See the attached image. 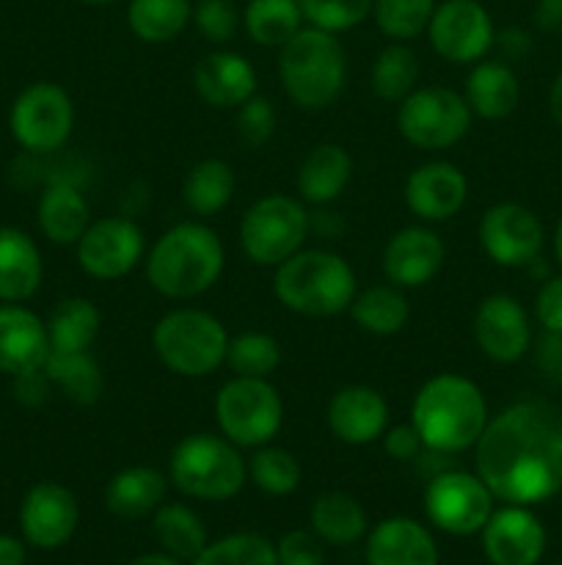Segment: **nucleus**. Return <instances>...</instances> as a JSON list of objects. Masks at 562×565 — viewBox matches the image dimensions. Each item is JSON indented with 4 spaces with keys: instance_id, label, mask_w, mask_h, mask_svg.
I'll return each mask as SVG.
<instances>
[{
    "instance_id": "44",
    "label": "nucleus",
    "mask_w": 562,
    "mask_h": 565,
    "mask_svg": "<svg viewBox=\"0 0 562 565\" xmlns=\"http://www.w3.org/2000/svg\"><path fill=\"white\" fill-rule=\"evenodd\" d=\"M235 132L248 149H259L273 138L275 132V108L268 97L253 94L251 99L237 108L235 116Z\"/></svg>"
},
{
    "instance_id": "54",
    "label": "nucleus",
    "mask_w": 562,
    "mask_h": 565,
    "mask_svg": "<svg viewBox=\"0 0 562 565\" xmlns=\"http://www.w3.org/2000/svg\"><path fill=\"white\" fill-rule=\"evenodd\" d=\"M549 108H551V116H554L556 125L562 127V70L556 72L554 83H551V88H549Z\"/></svg>"
},
{
    "instance_id": "11",
    "label": "nucleus",
    "mask_w": 562,
    "mask_h": 565,
    "mask_svg": "<svg viewBox=\"0 0 562 565\" xmlns=\"http://www.w3.org/2000/svg\"><path fill=\"white\" fill-rule=\"evenodd\" d=\"M9 127L25 152L50 154L69 141L75 130V105L58 83H31L11 105Z\"/></svg>"
},
{
    "instance_id": "23",
    "label": "nucleus",
    "mask_w": 562,
    "mask_h": 565,
    "mask_svg": "<svg viewBox=\"0 0 562 565\" xmlns=\"http://www.w3.org/2000/svg\"><path fill=\"white\" fill-rule=\"evenodd\" d=\"M47 356V323L22 303H0V373L14 379L44 367Z\"/></svg>"
},
{
    "instance_id": "55",
    "label": "nucleus",
    "mask_w": 562,
    "mask_h": 565,
    "mask_svg": "<svg viewBox=\"0 0 562 565\" xmlns=\"http://www.w3.org/2000/svg\"><path fill=\"white\" fill-rule=\"evenodd\" d=\"M127 565H180V561L174 555H169V552H163V555H141Z\"/></svg>"
},
{
    "instance_id": "1",
    "label": "nucleus",
    "mask_w": 562,
    "mask_h": 565,
    "mask_svg": "<svg viewBox=\"0 0 562 565\" xmlns=\"http://www.w3.org/2000/svg\"><path fill=\"white\" fill-rule=\"evenodd\" d=\"M474 472L507 505H540L562 491V412L518 401L488 419L474 445Z\"/></svg>"
},
{
    "instance_id": "4",
    "label": "nucleus",
    "mask_w": 562,
    "mask_h": 565,
    "mask_svg": "<svg viewBox=\"0 0 562 565\" xmlns=\"http://www.w3.org/2000/svg\"><path fill=\"white\" fill-rule=\"evenodd\" d=\"M358 285L350 263L325 248H301L275 265L273 296L303 318H334L350 309Z\"/></svg>"
},
{
    "instance_id": "45",
    "label": "nucleus",
    "mask_w": 562,
    "mask_h": 565,
    "mask_svg": "<svg viewBox=\"0 0 562 565\" xmlns=\"http://www.w3.org/2000/svg\"><path fill=\"white\" fill-rule=\"evenodd\" d=\"M242 17L237 14L231 0H198L193 9V22H196L198 33L213 44H226L235 39L237 28H240Z\"/></svg>"
},
{
    "instance_id": "15",
    "label": "nucleus",
    "mask_w": 562,
    "mask_h": 565,
    "mask_svg": "<svg viewBox=\"0 0 562 565\" xmlns=\"http://www.w3.org/2000/svg\"><path fill=\"white\" fill-rule=\"evenodd\" d=\"M479 246L501 268H527L540 257L545 243L543 224L518 202H499L479 218Z\"/></svg>"
},
{
    "instance_id": "48",
    "label": "nucleus",
    "mask_w": 562,
    "mask_h": 565,
    "mask_svg": "<svg viewBox=\"0 0 562 565\" xmlns=\"http://www.w3.org/2000/svg\"><path fill=\"white\" fill-rule=\"evenodd\" d=\"M383 441L386 456H391L395 461H417L424 452L422 439H419L417 428L411 423L395 425V428H386V434L380 436Z\"/></svg>"
},
{
    "instance_id": "34",
    "label": "nucleus",
    "mask_w": 562,
    "mask_h": 565,
    "mask_svg": "<svg viewBox=\"0 0 562 565\" xmlns=\"http://www.w3.org/2000/svg\"><path fill=\"white\" fill-rule=\"evenodd\" d=\"M44 373L53 381V390H61L77 406H94L105 392V375L97 359L88 351L55 353L50 351Z\"/></svg>"
},
{
    "instance_id": "37",
    "label": "nucleus",
    "mask_w": 562,
    "mask_h": 565,
    "mask_svg": "<svg viewBox=\"0 0 562 565\" xmlns=\"http://www.w3.org/2000/svg\"><path fill=\"white\" fill-rule=\"evenodd\" d=\"M154 539L160 541L169 555H174L176 561H196L198 555L207 546V527L202 524V519L191 511L182 502H169V505H160L154 511L152 519Z\"/></svg>"
},
{
    "instance_id": "2",
    "label": "nucleus",
    "mask_w": 562,
    "mask_h": 565,
    "mask_svg": "<svg viewBox=\"0 0 562 565\" xmlns=\"http://www.w3.org/2000/svg\"><path fill=\"white\" fill-rule=\"evenodd\" d=\"M488 401L472 379L439 373L424 381L411 403V425L424 450L457 456L474 450L488 425Z\"/></svg>"
},
{
    "instance_id": "3",
    "label": "nucleus",
    "mask_w": 562,
    "mask_h": 565,
    "mask_svg": "<svg viewBox=\"0 0 562 565\" xmlns=\"http://www.w3.org/2000/svg\"><path fill=\"white\" fill-rule=\"evenodd\" d=\"M143 263L154 292L171 301H191L204 296L220 279L226 248L218 232L207 224L182 221L152 243Z\"/></svg>"
},
{
    "instance_id": "13",
    "label": "nucleus",
    "mask_w": 562,
    "mask_h": 565,
    "mask_svg": "<svg viewBox=\"0 0 562 565\" xmlns=\"http://www.w3.org/2000/svg\"><path fill=\"white\" fill-rule=\"evenodd\" d=\"M430 47L446 64H477L494 47L496 28L479 0H444L435 6L428 25Z\"/></svg>"
},
{
    "instance_id": "9",
    "label": "nucleus",
    "mask_w": 562,
    "mask_h": 565,
    "mask_svg": "<svg viewBox=\"0 0 562 565\" xmlns=\"http://www.w3.org/2000/svg\"><path fill=\"white\" fill-rule=\"evenodd\" d=\"M215 419L231 445L257 450L279 436L284 425V403L268 379L235 375L215 395Z\"/></svg>"
},
{
    "instance_id": "12",
    "label": "nucleus",
    "mask_w": 562,
    "mask_h": 565,
    "mask_svg": "<svg viewBox=\"0 0 562 565\" xmlns=\"http://www.w3.org/2000/svg\"><path fill=\"white\" fill-rule=\"evenodd\" d=\"M494 500L488 486L477 472L444 469L433 475L424 489V511L439 530L450 535L483 533L494 513Z\"/></svg>"
},
{
    "instance_id": "42",
    "label": "nucleus",
    "mask_w": 562,
    "mask_h": 565,
    "mask_svg": "<svg viewBox=\"0 0 562 565\" xmlns=\"http://www.w3.org/2000/svg\"><path fill=\"white\" fill-rule=\"evenodd\" d=\"M193 565H279L275 546L257 533H237L204 546Z\"/></svg>"
},
{
    "instance_id": "32",
    "label": "nucleus",
    "mask_w": 562,
    "mask_h": 565,
    "mask_svg": "<svg viewBox=\"0 0 562 565\" xmlns=\"http://www.w3.org/2000/svg\"><path fill=\"white\" fill-rule=\"evenodd\" d=\"M353 323L372 337L400 334L411 318V303L406 292L395 285H375L356 292L350 303Z\"/></svg>"
},
{
    "instance_id": "27",
    "label": "nucleus",
    "mask_w": 562,
    "mask_h": 565,
    "mask_svg": "<svg viewBox=\"0 0 562 565\" xmlns=\"http://www.w3.org/2000/svg\"><path fill=\"white\" fill-rule=\"evenodd\" d=\"M42 252L17 226H0V301L22 303L42 287Z\"/></svg>"
},
{
    "instance_id": "56",
    "label": "nucleus",
    "mask_w": 562,
    "mask_h": 565,
    "mask_svg": "<svg viewBox=\"0 0 562 565\" xmlns=\"http://www.w3.org/2000/svg\"><path fill=\"white\" fill-rule=\"evenodd\" d=\"M554 254L562 265V218H560V224H556V232H554Z\"/></svg>"
},
{
    "instance_id": "28",
    "label": "nucleus",
    "mask_w": 562,
    "mask_h": 565,
    "mask_svg": "<svg viewBox=\"0 0 562 565\" xmlns=\"http://www.w3.org/2000/svg\"><path fill=\"white\" fill-rule=\"evenodd\" d=\"M474 116L488 121L507 119L518 108L521 99V83L507 61H477L466 77V94Z\"/></svg>"
},
{
    "instance_id": "8",
    "label": "nucleus",
    "mask_w": 562,
    "mask_h": 565,
    "mask_svg": "<svg viewBox=\"0 0 562 565\" xmlns=\"http://www.w3.org/2000/svg\"><path fill=\"white\" fill-rule=\"evenodd\" d=\"M312 232V215L301 199L270 193L257 199L240 218V248L259 268H275L301 252Z\"/></svg>"
},
{
    "instance_id": "30",
    "label": "nucleus",
    "mask_w": 562,
    "mask_h": 565,
    "mask_svg": "<svg viewBox=\"0 0 562 565\" xmlns=\"http://www.w3.org/2000/svg\"><path fill=\"white\" fill-rule=\"evenodd\" d=\"M235 188L237 177L226 160L204 158L187 169L185 180H182V202L193 215L209 218L231 202Z\"/></svg>"
},
{
    "instance_id": "29",
    "label": "nucleus",
    "mask_w": 562,
    "mask_h": 565,
    "mask_svg": "<svg viewBox=\"0 0 562 565\" xmlns=\"http://www.w3.org/2000/svg\"><path fill=\"white\" fill-rule=\"evenodd\" d=\"M169 491V478L154 467H127L105 486V508L119 519H143L158 511Z\"/></svg>"
},
{
    "instance_id": "26",
    "label": "nucleus",
    "mask_w": 562,
    "mask_h": 565,
    "mask_svg": "<svg viewBox=\"0 0 562 565\" xmlns=\"http://www.w3.org/2000/svg\"><path fill=\"white\" fill-rule=\"evenodd\" d=\"M353 180V158L339 143H317L309 149L306 158L301 160L295 174L298 199L306 204H325L336 202L345 193V188Z\"/></svg>"
},
{
    "instance_id": "19",
    "label": "nucleus",
    "mask_w": 562,
    "mask_h": 565,
    "mask_svg": "<svg viewBox=\"0 0 562 565\" xmlns=\"http://www.w3.org/2000/svg\"><path fill=\"white\" fill-rule=\"evenodd\" d=\"M80 508L66 486L44 480L25 494L20 505V530L28 544L39 550H58L75 535Z\"/></svg>"
},
{
    "instance_id": "49",
    "label": "nucleus",
    "mask_w": 562,
    "mask_h": 565,
    "mask_svg": "<svg viewBox=\"0 0 562 565\" xmlns=\"http://www.w3.org/2000/svg\"><path fill=\"white\" fill-rule=\"evenodd\" d=\"M50 392H53V381L47 379L44 367L14 375V397L22 406H42L50 397Z\"/></svg>"
},
{
    "instance_id": "7",
    "label": "nucleus",
    "mask_w": 562,
    "mask_h": 565,
    "mask_svg": "<svg viewBox=\"0 0 562 565\" xmlns=\"http://www.w3.org/2000/svg\"><path fill=\"white\" fill-rule=\"evenodd\" d=\"M160 364L180 379H207L226 362L229 334L207 309L180 307L165 312L152 329Z\"/></svg>"
},
{
    "instance_id": "36",
    "label": "nucleus",
    "mask_w": 562,
    "mask_h": 565,
    "mask_svg": "<svg viewBox=\"0 0 562 565\" xmlns=\"http://www.w3.org/2000/svg\"><path fill=\"white\" fill-rule=\"evenodd\" d=\"M242 28L259 47H284L303 28L301 6L298 0H248Z\"/></svg>"
},
{
    "instance_id": "25",
    "label": "nucleus",
    "mask_w": 562,
    "mask_h": 565,
    "mask_svg": "<svg viewBox=\"0 0 562 565\" xmlns=\"http://www.w3.org/2000/svg\"><path fill=\"white\" fill-rule=\"evenodd\" d=\"M369 565H439V546L419 522L395 516L380 522L367 541Z\"/></svg>"
},
{
    "instance_id": "53",
    "label": "nucleus",
    "mask_w": 562,
    "mask_h": 565,
    "mask_svg": "<svg viewBox=\"0 0 562 565\" xmlns=\"http://www.w3.org/2000/svg\"><path fill=\"white\" fill-rule=\"evenodd\" d=\"M0 565H25V546L11 535H0Z\"/></svg>"
},
{
    "instance_id": "6",
    "label": "nucleus",
    "mask_w": 562,
    "mask_h": 565,
    "mask_svg": "<svg viewBox=\"0 0 562 565\" xmlns=\"http://www.w3.org/2000/svg\"><path fill=\"white\" fill-rule=\"evenodd\" d=\"M169 480L193 500L224 502L240 494L248 467L240 447L231 445L224 434H191L171 450Z\"/></svg>"
},
{
    "instance_id": "51",
    "label": "nucleus",
    "mask_w": 562,
    "mask_h": 565,
    "mask_svg": "<svg viewBox=\"0 0 562 565\" xmlns=\"http://www.w3.org/2000/svg\"><path fill=\"white\" fill-rule=\"evenodd\" d=\"M538 362L545 375L562 381V331H545L543 342H540Z\"/></svg>"
},
{
    "instance_id": "16",
    "label": "nucleus",
    "mask_w": 562,
    "mask_h": 565,
    "mask_svg": "<svg viewBox=\"0 0 562 565\" xmlns=\"http://www.w3.org/2000/svg\"><path fill=\"white\" fill-rule=\"evenodd\" d=\"M472 331L479 351L496 364H516L532 342L527 309L507 292H494L479 301Z\"/></svg>"
},
{
    "instance_id": "22",
    "label": "nucleus",
    "mask_w": 562,
    "mask_h": 565,
    "mask_svg": "<svg viewBox=\"0 0 562 565\" xmlns=\"http://www.w3.org/2000/svg\"><path fill=\"white\" fill-rule=\"evenodd\" d=\"M257 70L251 61L231 50H213L193 70V88L218 110H237L257 94Z\"/></svg>"
},
{
    "instance_id": "41",
    "label": "nucleus",
    "mask_w": 562,
    "mask_h": 565,
    "mask_svg": "<svg viewBox=\"0 0 562 565\" xmlns=\"http://www.w3.org/2000/svg\"><path fill=\"white\" fill-rule=\"evenodd\" d=\"M435 0H372V20L391 42H411L428 31Z\"/></svg>"
},
{
    "instance_id": "31",
    "label": "nucleus",
    "mask_w": 562,
    "mask_h": 565,
    "mask_svg": "<svg viewBox=\"0 0 562 565\" xmlns=\"http://www.w3.org/2000/svg\"><path fill=\"white\" fill-rule=\"evenodd\" d=\"M102 315L88 298L72 296L55 303L47 320L50 351L55 353H80L91 351L99 337Z\"/></svg>"
},
{
    "instance_id": "52",
    "label": "nucleus",
    "mask_w": 562,
    "mask_h": 565,
    "mask_svg": "<svg viewBox=\"0 0 562 565\" xmlns=\"http://www.w3.org/2000/svg\"><path fill=\"white\" fill-rule=\"evenodd\" d=\"M534 25L543 33H562V0H538Z\"/></svg>"
},
{
    "instance_id": "50",
    "label": "nucleus",
    "mask_w": 562,
    "mask_h": 565,
    "mask_svg": "<svg viewBox=\"0 0 562 565\" xmlns=\"http://www.w3.org/2000/svg\"><path fill=\"white\" fill-rule=\"evenodd\" d=\"M494 44L499 47V53L505 55V61H521L532 53V36L518 25L501 28V31L496 33Z\"/></svg>"
},
{
    "instance_id": "40",
    "label": "nucleus",
    "mask_w": 562,
    "mask_h": 565,
    "mask_svg": "<svg viewBox=\"0 0 562 565\" xmlns=\"http://www.w3.org/2000/svg\"><path fill=\"white\" fill-rule=\"evenodd\" d=\"M224 364L242 379H270L281 364V345L264 331H242L229 337Z\"/></svg>"
},
{
    "instance_id": "35",
    "label": "nucleus",
    "mask_w": 562,
    "mask_h": 565,
    "mask_svg": "<svg viewBox=\"0 0 562 565\" xmlns=\"http://www.w3.org/2000/svg\"><path fill=\"white\" fill-rule=\"evenodd\" d=\"M312 530L334 546L356 544L367 533V513L345 491H325L312 505Z\"/></svg>"
},
{
    "instance_id": "39",
    "label": "nucleus",
    "mask_w": 562,
    "mask_h": 565,
    "mask_svg": "<svg viewBox=\"0 0 562 565\" xmlns=\"http://www.w3.org/2000/svg\"><path fill=\"white\" fill-rule=\"evenodd\" d=\"M248 480L259 491L270 497H290L301 486L303 469L298 458L284 447H273V441L264 447H257L253 456L246 461Z\"/></svg>"
},
{
    "instance_id": "21",
    "label": "nucleus",
    "mask_w": 562,
    "mask_h": 565,
    "mask_svg": "<svg viewBox=\"0 0 562 565\" xmlns=\"http://www.w3.org/2000/svg\"><path fill=\"white\" fill-rule=\"evenodd\" d=\"M328 428L342 445L364 447L380 441L389 428V403L367 384L342 386L328 403Z\"/></svg>"
},
{
    "instance_id": "46",
    "label": "nucleus",
    "mask_w": 562,
    "mask_h": 565,
    "mask_svg": "<svg viewBox=\"0 0 562 565\" xmlns=\"http://www.w3.org/2000/svg\"><path fill=\"white\" fill-rule=\"evenodd\" d=\"M275 561L279 565H325V555L317 535L292 530L275 544Z\"/></svg>"
},
{
    "instance_id": "38",
    "label": "nucleus",
    "mask_w": 562,
    "mask_h": 565,
    "mask_svg": "<svg viewBox=\"0 0 562 565\" xmlns=\"http://www.w3.org/2000/svg\"><path fill=\"white\" fill-rule=\"evenodd\" d=\"M417 81L419 58L406 42L386 44L378 58H375L372 75H369V86H372L375 97L397 105L417 88Z\"/></svg>"
},
{
    "instance_id": "33",
    "label": "nucleus",
    "mask_w": 562,
    "mask_h": 565,
    "mask_svg": "<svg viewBox=\"0 0 562 565\" xmlns=\"http://www.w3.org/2000/svg\"><path fill=\"white\" fill-rule=\"evenodd\" d=\"M191 20V0H127V25L147 44L174 42Z\"/></svg>"
},
{
    "instance_id": "57",
    "label": "nucleus",
    "mask_w": 562,
    "mask_h": 565,
    "mask_svg": "<svg viewBox=\"0 0 562 565\" xmlns=\"http://www.w3.org/2000/svg\"><path fill=\"white\" fill-rule=\"evenodd\" d=\"M80 3H88V6H114V3H127V0H80Z\"/></svg>"
},
{
    "instance_id": "47",
    "label": "nucleus",
    "mask_w": 562,
    "mask_h": 565,
    "mask_svg": "<svg viewBox=\"0 0 562 565\" xmlns=\"http://www.w3.org/2000/svg\"><path fill=\"white\" fill-rule=\"evenodd\" d=\"M534 318L545 331H562V276L543 281L534 298Z\"/></svg>"
},
{
    "instance_id": "5",
    "label": "nucleus",
    "mask_w": 562,
    "mask_h": 565,
    "mask_svg": "<svg viewBox=\"0 0 562 565\" xmlns=\"http://www.w3.org/2000/svg\"><path fill=\"white\" fill-rule=\"evenodd\" d=\"M279 77L287 97L303 110H323L339 99L347 81V55L336 33L303 25L279 47Z\"/></svg>"
},
{
    "instance_id": "17",
    "label": "nucleus",
    "mask_w": 562,
    "mask_h": 565,
    "mask_svg": "<svg viewBox=\"0 0 562 565\" xmlns=\"http://www.w3.org/2000/svg\"><path fill=\"white\" fill-rule=\"evenodd\" d=\"M446 246L428 226H402L389 237L380 257V268L389 285L400 290H417L430 285L444 268Z\"/></svg>"
},
{
    "instance_id": "20",
    "label": "nucleus",
    "mask_w": 562,
    "mask_h": 565,
    "mask_svg": "<svg viewBox=\"0 0 562 565\" xmlns=\"http://www.w3.org/2000/svg\"><path fill=\"white\" fill-rule=\"evenodd\" d=\"M483 550L494 565H538L545 552V530L529 508L507 505L490 513Z\"/></svg>"
},
{
    "instance_id": "10",
    "label": "nucleus",
    "mask_w": 562,
    "mask_h": 565,
    "mask_svg": "<svg viewBox=\"0 0 562 565\" xmlns=\"http://www.w3.org/2000/svg\"><path fill=\"white\" fill-rule=\"evenodd\" d=\"M472 119L463 94L446 86H417L397 105V130L422 152H441L461 143Z\"/></svg>"
},
{
    "instance_id": "14",
    "label": "nucleus",
    "mask_w": 562,
    "mask_h": 565,
    "mask_svg": "<svg viewBox=\"0 0 562 565\" xmlns=\"http://www.w3.org/2000/svg\"><path fill=\"white\" fill-rule=\"evenodd\" d=\"M75 248L83 274L99 281H116L141 263L147 241L130 215H105L88 224Z\"/></svg>"
},
{
    "instance_id": "43",
    "label": "nucleus",
    "mask_w": 562,
    "mask_h": 565,
    "mask_svg": "<svg viewBox=\"0 0 562 565\" xmlns=\"http://www.w3.org/2000/svg\"><path fill=\"white\" fill-rule=\"evenodd\" d=\"M303 22L328 33H345L372 17V0H298Z\"/></svg>"
},
{
    "instance_id": "24",
    "label": "nucleus",
    "mask_w": 562,
    "mask_h": 565,
    "mask_svg": "<svg viewBox=\"0 0 562 565\" xmlns=\"http://www.w3.org/2000/svg\"><path fill=\"white\" fill-rule=\"evenodd\" d=\"M36 224L42 235L55 246H75L91 224V210L77 182L55 177L39 196Z\"/></svg>"
},
{
    "instance_id": "18",
    "label": "nucleus",
    "mask_w": 562,
    "mask_h": 565,
    "mask_svg": "<svg viewBox=\"0 0 562 565\" xmlns=\"http://www.w3.org/2000/svg\"><path fill=\"white\" fill-rule=\"evenodd\" d=\"M406 207L424 224H444L463 210L468 199V180L450 160H430L408 174L402 188Z\"/></svg>"
}]
</instances>
